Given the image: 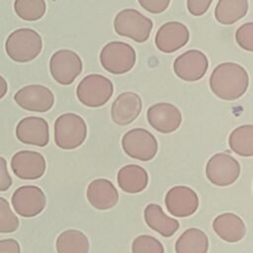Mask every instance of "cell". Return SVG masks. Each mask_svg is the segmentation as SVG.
Here are the masks:
<instances>
[{
    "label": "cell",
    "mask_w": 253,
    "mask_h": 253,
    "mask_svg": "<svg viewBox=\"0 0 253 253\" xmlns=\"http://www.w3.org/2000/svg\"><path fill=\"white\" fill-rule=\"evenodd\" d=\"M171 0H138V3L140 6L151 14H160L164 12Z\"/></svg>",
    "instance_id": "31"
},
{
    "label": "cell",
    "mask_w": 253,
    "mask_h": 253,
    "mask_svg": "<svg viewBox=\"0 0 253 253\" xmlns=\"http://www.w3.org/2000/svg\"><path fill=\"white\" fill-rule=\"evenodd\" d=\"M249 85V76L243 66L223 62L215 66L210 76L211 92L219 99L233 101L243 96Z\"/></svg>",
    "instance_id": "1"
},
{
    "label": "cell",
    "mask_w": 253,
    "mask_h": 253,
    "mask_svg": "<svg viewBox=\"0 0 253 253\" xmlns=\"http://www.w3.org/2000/svg\"><path fill=\"white\" fill-rule=\"evenodd\" d=\"M190 39L188 28L180 22L163 24L156 32L155 45L164 53H172L185 46Z\"/></svg>",
    "instance_id": "16"
},
{
    "label": "cell",
    "mask_w": 253,
    "mask_h": 253,
    "mask_svg": "<svg viewBox=\"0 0 253 253\" xmlns=\"http://www.w3.org/2000/svg\"><path fill=\"white\" fill-rule=\"evenodd\" d=\"M56 251L57 253H88V237L82 231L67 229L58 235Z\"/></svg>",
    "instance_id": "25"
},
{
    "label": "cell",
    "mask_w": 253,
    "mask_h": 253,
    "mask_svg": "<svg viewBox=\"0 0 253 253\" xmlns=\"http://www.w3.org/2000/svg\"><path fill=\"white\" fill-rule=\"evenodd\" d=\"M165 206L169 213L177 217L190 216L199 208L197 193L187 186H175L165 196Z\"/></svg>",
    "instance_id": "15"
},
{
    "label": "cell",
    "mask_w": 253,
    "mask_h": 253,
    "mask_svg": "<svg viewBox=\"0 0 253 253\" xmlns=\"http://www.w3.org/2000/svg\"><path fill=\"white\" fill-rule=\"evenodd\" d=\"M209 239L204 231L192 227L184 231L175 244L176 253H207Z\"/></svg>",
    "instance_id": "24"
},
{
    "label": "cell",
    "mask_w": 253,
    "mask_h": 253,
    "mask_svg": "<svg viewBox=\"0 0 253 253\" xmlns=\"http://www.w3.org/2000/svg\"><path fill=\"white\" fill-rule=\"evenodd\" d=\"M42 41L38 32L29 28H21L12 32L5 42L7 55L16 62H29L42 51Z\"/></svg>",
    "instance_id": "2"
},
{
    "label": "cell",
    "mask_w": 253,
    "mask_h": 253,
    "mask_svg": "<svg viewBox=\"0 0 253 253\" xmlns=\"http://www.w3.org/2000/svg\"><path fill=\"white\" fill-rule=\"evenodd\" d=\"M83 68L80 56L70 49H59L49 59V71L60 85H70L81 74Z\"/></svg>",
    "instance_id": "8"
},
{
    "label": "cell",
    "mask_w": 253,
    "mask_h": 253,
    "mask_svg": "<svg viewBox=\"0 0 253 253\" xmlns=\"http://www.w3.org/2000/svg\"><path fill=\"white\" fill-rule=\"evenodd\" d=\"M146 224L164 237L172 236L179 228V221L166 215L160 206L149 204L144 209Z\"/></svg>",
    "instance_id": "22"
},
{
    "label": "cell",
    "mask_w": 253,
    "mask_h": 253,
    "mask_svg": "<svg viewBox=\"0 0 253 253\" xmlns=\"http://www.w3.org/2000/svg\"><path fill=\"white\" fill-rule=\"evenodd\" d=\"M213 0H187V9L193 16H202L210 8Z\"/></svg>",
    "instance_id": "32"
},
{
    "label": "cell",
    "mask_w": 253,
    "mask_h": 253,
    "mask_svg": "<svg viewBox=\"0 0 253 253\" xmlns=\"http://www.w3.org/2000/svg\"><path fill=\"white\" fill-rule=\"evenodd\" d=\"M87 199L92 207L106 211L115 207L119 201V193L114 184L107 179H96L87 188Z\"/></svg>",
    "instance_id": "19"
},
{
    "label": "cell",
    "mask_w": 253,
    "mask_h": 253,
    "mask_svg": "<svg viewBox=\"0 0 253 253\" xmlns=\"http://www.w3.org/2000/svg\"><path fill=\"white\" fill-rule=\"evenodd\" d=\"M235 40L241 48L252 52L253 51V23L249 22L241 25L235 33Z\"/></svg>",
    "instance_id": "30"
},
{
    "label": "cell",
    "mask_w": 253,
    "mask_h": 253,
    "mask_svg": "<svg viewBox=\"0 0 253 253\" xmlns=\"http://www.w3.org/2000/svg\"><path fill=\"white\" fill-rule=\"evenodd\" d=\"M212 228L222 240L230 243L240 241L246 234L245 223L232 212L217 215L212 222Z\"/></svg>",
    "instance_id": "20"
},
{
    "label": "cell",
    "mask_w": 253,
    "mask_h": 253,
    "mask_svg": "<svg viewBox=\"0 0 253 253\" xmlns=\"http://www.w3.org/2000/svg\"><path fill=\"white\" fill-rule=\"evenodd\" d=\"M248 11V0H218L215 9V20L222 25H232L242 19Z\"/></svg>",
    "instance_id": "23"
},
{
    "label": "cell",
    "mask_w": 253,
    "mask_h": 253,
    "mask_svg": "<svg viewBox=\"0 0 253 253\" xmlns=\"http://www.w3.org/2000/svg\"><path fill=\"white\" fill-rule=\"evenodd\" d=\"M209 68V59L198 49H190L180 54L173 63V70L177 77L187 82L201 80Z\"/></svg>",
    "instance_id": "11"
},
{
    "label": "cell",
    "mask_w": 253,
    "mask_h": 253,
    "mask_svg": "<svg viewBox=\"0 0 253 253\" xmlns=\"http://www.w3.org/2000/svg\"><path fill=\"white\" fill-rule=\"evenodd\" d=\"M46 168L44 157L37 151L21 150L11 159L13 173L23 180H37L41 178Z\"/></svg>",
    "instance_id": "14"
},
{
    "label": "cell",
    "mask_w": 253,
    "mask_h": 253,
    "mask_svg": "<svg viewBox=\"0 0 253 253\" xmlns=\"http://www.w3.org/2000/svg\"><path fill=\"white\" fill-rule=\"evenodd\" d=\"M114 94V84L101 74H89L77 85L76 96L81 104L89 108H99L109 102Z\"/></svg>",
    "instance_id": "4"
},
{
    "label": "cell",
    "mask_w": 253,
    "mask_h": 253,
    "mask_svg": "<svg viewBox=\"0 0 253 253\" xmlns=\"http://www.w3.org/2000/svg\"><path fill=\"white\" fill-rule=\"evenodd\" d=\"M12 186V178L7 168V161L5 158L0 156V192L9 190Z\"/></svg>",
    "instance_id": "33"
},
{
    "label": "cell",
    "mask_w": 253,
    "mask_h": 253,
    "mask_svg": "<svg viewBox=\"0 0 253 253\" xmlns=\"http://www.w3.org/2000/svg\"><path fill=\"white\" fill-rule=\"evenodd\" d=\"M8 90V84L7 81L5 80V78L3 76L0 75V99H2Z\"/></svg>",
    "instance_id": "35"
},
{
    "label": "cell",
    "mask_w": 253,
    "mask_h": 253,
    "mask_svg": "<svg viewBox=\"0 0 253 253\" xmlns=\"http://www.w3.org/2000/svg\"><path fill=\"white\" fill-rule=\"evenodd\" d=\"M148 124L158 132L171 133L179 128L182 123L180 110L170 103H157L150 106L146 112Z\"/></svg>",
    "instance_id": "13"
},
{
    "label": "cell",
    "mask_w": 253,
    "mask_h": 253,
    "mask_svg": "<svg viewBox=\"0 0 253 253\" xmlns=\"http://www.w3.org/2000/svg\"><path fill=\"white\" fill-rule=\"evenodd\" d=\"M14 100L24 110L45 113L52 108L54 95L43 85L32 84L18 90L14 95Z\"/></svg>",
    "instance_id": "12"
},
{
    "label": "cell",
    "mask_w": 253,
    "mask_h": 253,
    "mask_svg": "<svg viewBox=\"0 0 253 253\" xmlns=\"http://www.w3.org/2000/svg\"><path fill=\"white\" fill-rule=\"evenodd\" d=\"M14 10L25 21H38L43 17L46 4L44 0H15Z\"/></svg>",
    "instance_id": "27"
},
{
    "label": "cell",
    "mask_w": 253,
    "mask_h": 253,
    "mask_svg": "<svg viewBox=\"0 0 253 253\" xmlns=\"http://www.w3.org/2000/svg\"><path fill=\"white\" fill-rule=\"evenodd\" d=\"M141 109L142 101L138 94L134 92H124L113 102L111 117L115 124L127 126L139 116Z\"/></svg>",
    "instance_id": "18"
},
{
    "label": "cell",
    "mask_w": 253,
    "mask_h": 253,
    "mask_svg": "<svg viewBox=\"0 0 253 253\" xmlns=\"http://www.w3.org/2000/svg\"><path fill=\"white\" fill-rule=\"evenodd\" d=\"M0 253H21L19 242L13 238L0 240Z\"/></svg>",
    "instance_id": "34"
},
{
    "label": "cell",
    "mask_w": 253,
    "mask_h": 253,
    "mask_svg": "<svg viewBox=\"0 0 253 253\" xmlns=\"http://www.w3.org/2000/svg\"><path fill=\"white\" fill-rule=\"evenodd\" d=\"M136 61L134 48L124 42H110L100 52V62L103 68L115 75L130 71Z\"/></svg>",
    "instance_id": "6"
},
{
    "label": "cell",
    "mask_w": 253,
    "mask_h": 253,
    "mask_svg": "<svg viewBox=\"0 0 253 253\" xmlns=\"http://www.w3.org/2000/svg\"><path fill=\"white\" fill-rule=\"evenodd\" d=\"M16 136L25 144L43 147L49 141L48 124L41 117L24 118L16 126Z\"/></svg>",
    "instance_id": "17"
},
{
    "label": "cell",
    "mask_w": 253,
    "mask_h": 253,
    "mask_svg": "<svg viewBox=\"0 0 253 253\" xmlns=\"http://www.w3.org/2000/svg\"><path fill=\"white\" fill-rule=\"evenodd\" d=\"M132 253H164V247L162 243L147 234L137 236L131 245Z\"/></svg>",
    "instance_id": "29"
},
{
    "label": "cell",
    "mask_w": 253,
    "mask_h": 253,
    "mask_svg": "<svg viewBox=\"0 0 253 253\" xmlns=\"http://www.w3.org/2000/svg\"><path fill=\"white\" fill-rule=\"evenodd\" d=\"M19 227V218L13 212L9 202L0 197V233H12Z\"/></svg>",
    "instance_id": "28"
},
{
    "label": "cell",
    "mask_w": 253,
    "mask_h": 253,
    "mask_svg": "<svg viewBox=\"0 0 253 253\" xmlns=\"http://www.w3.org/2000/svg\"><path fill=\"white\" fill-rule=\"evenodd\" d=\"M230 149L243 157L253 155V126L244 125L234 128L228 138Z\"/></svg>",
    "instance_id": "26"
},
{
    "label": "cell",
    "mask_w": 253,
    "mask_h": 253,
    "mask_svg": "<svg viewBox=\"0 0 253 253\" xmlns=\"http://www.w3.org/2000/svg\"><path fill=\"white\" fill-rule=\"evenodd\" d=\"M11 202L16 213L23 217H34L40 214L46 206L43 191L34 185L21 186L16 189Z\"/></svg>",
    "instance_id": "10"
},
{
    "label": "cell",
    "mask_w": 253,
    "mask_h": 253,
    "mask_svg": "<svg viewBox=\"0 0 253 253\" xmlns=\"http://www.w3.org/2000/svg\"><path fill=\"white\" fill-rule=\"evenodd\" d=\"M122 146L126 155L140 161L153 159L158 150L155 136L145 128L135 127L126 131L122 138Z\"/></svg>",
    "instance_id": "7"
},
{
    "label": "cell",
    "mask_w": 253,
    "mask_h": 253,
    "mask_svg": "<svg viewBox=\"0 0 253 253\" xmlns=\"http://www.w3.org/2000/svg\"><path fill=\"white\" fill-rule=\"evenodd\" d=\"M152 28L153 22L132 8L120 11L114 19V29L119 36L140 43L149 39Z\"/></svg>",
    "instance_id": "5"
},
{
    "label": "cell",
    "mask_w": 253,
    "mask_h": 253,
    "mask_svg": "<svg viewBox=\"0 0 253 253\" xmlns=\"http://www.w3.org/2000/svg\"><path fill=\"white\" fill-rule=\"evenodd\" d=\"M87 137V126L82 117L74 113L60 115L54 122V142L65 150L79 147Z\"/></svg>",
    "instance_id": "3"
},
{
    "label": "cell",
    "mask_w": 253,
    "mask_h": 253,
    "mask_svg": "<svg viewBox=\"0 0 253 253\" xmlns=\"http://www.w3.org/2000/svg\"><path fill=\"white\" fill-rule=\"evenodd\" d=\"M206 175L211 183L219 187L233 184L240 175L239 162L230 154L221 152L212 155L206 166Z\"/></svg>",
    "instance_id": "9"
},
{
    "label": "cell",
    "mask_w": 253,
    "mask_h": 253,
    "mask_svg": "<svg viewBox=\"0 0 253 253\" xmlns=\"http://www.w3.org/2000/svg\"><path fill=\"white\" fill-rule=\"evenodd\" d=\"M119 187L126 193L136 194L143 191L148 184V174L146 170L135 164L122 167L117 176Z\"/></svg>",
    "instance_id": "21"
}]
</instances>
